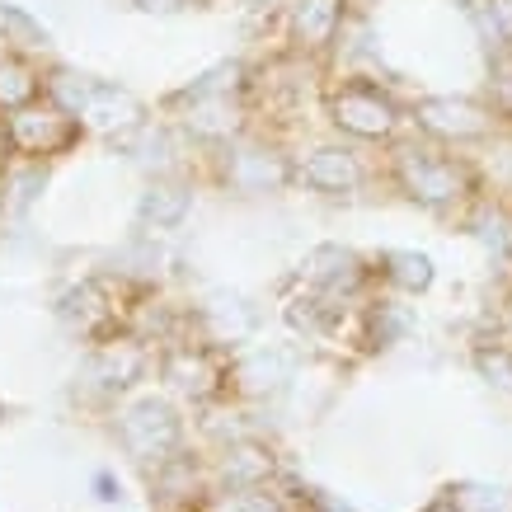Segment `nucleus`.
Wrapping results in <instances>:
<instances>
[{
  "mask_svg": "<svg viewBox=\"0 0 512 512\" xmlns=\"http://www.w3.org/2000/svg\"><path fill=\"white\" fill-rule=\"evenodd\" d=\"M296 362H301L296 348L273 343V348H254V353H245L231 367V376H235V386L249 390V395H268V390H278L282 381H292Z\"/></svg>",
  "mask_w": 512,
  "mask_h": 512,
  "instance_id": "nucleus-11",
  "label": "nucleus"
},
{
  "mask_svg": "<svg viewBox=\"0 0 512 512\" xmlns=\"http://www.w3.org/2000/svg\"><path fill=\"white\" fill-rule=\"evenodd\" d=\"M160 372H165V381H170L174 390H184V395H193V400L217 395L221 381L231 376V372H221V362L207 353V348H193V343L170 348V353H165V362H160Z\"/></svg>",
  "mask_w": 512,
  "mask_h": 512,
  "instance_id": "nucleus-10",
  "label": "nucleus"
},
{
  "mask_svg": "<svg viewBox=\"0 0 512 512\" xmlns=\"http://www.w3.org/2000/svg\"><path fill=\"white\" fill-rule=\"evenodd\" d=\"M226 480L231 489H249V484H264L273 475V456L264 447H254V442H240V447L226 451Z\"/></svg>",
  "mask_w": 512,
  "mask_h": 512,
  "instance_id": "nucleus-21",
  "label": "nucleus"
},
{
  "mask_svg": "<svg viewBox=\"0 0 512 512\" xmlns=\"http://www.w3.org/2000/svg\"><path fill=\"white\" fill-rule=\"evenodd\" d=\"M470 362H475V372H480V381H489L494 390L512 395V339H508V334L480 339L475 348H470Z\"/></svg>",
  "mask_w": 512,
  "mask_h": 512,
  "instance_id": "nucleus-19",
  "label": "nucleus"
},
{
  "mask_svg": "<svg viewBox=\"0 0 512 512\" xmlns=\"http://www.w3.org/2000/svg\"><path fill=\"white\" fill-rule=\"evenodd\" d=\"M184 99H188L184 123L202 141H226L240 132V104H235L231 94H184Z\"/></svg>",
  "mask_w": 512,
  "mask_h": 512,
  "instance_id": "nucleus-14",
  "label": "nucleus"
},
{
  "mask_svg": "<svg viewBox=\"0 0 512 512\" xmlns=\"http://www.w3.org/2000/svg\"><path fill=\"white\" fill-rule=\"evenodd\" d=\"M409 334V311L395 301H367L362 306V343L367 348H395Z\"/></svg>",
  "mask_w": 512,
  "mask_h": 512,
  "instance_id": "nucleus-18",
  "label": "nucleus"
},
{
  "mask_svg": "<svg viewBox=\"0 0 512 512\" xmlns=\"http://www.w3.org/2000/svg\"><path fill=\"white\" fill-rule=\"evenodd\" d=\"M193 207V193L188 184H174V179H156V184L141 193V221H156V226H179Z\"/></svg>",
  "mask_w": 512,
  "mask_h": 512,
  "instance_id": "nucleus-17",
  "label": "nucleus"
},
{
  "mask_svg": "<svg viewBox=\"0 0 512 512\" xmlns=\"http://www.w3.org/2000/svg\"><path fill=\"white\" fill-rule=\"evenodd\" d=\"M484 99H489V109L498 113L503 132H512V47L494 52V62H489V90H484Z\"/></svg>",
  "mask_w": 512,
  "mask_h": 512,
  "instance_id": "nucleus-22",
  "label": "nucleus"
},
{
  "mask_svg": "<svg viewBox=\"0 0 512 512\" xmlns=\"http://www.w3.org/2000/svg\"><path fill=\"white\" fill-rule=\"evenodd\" d=\"M423 512H461V508H456V503H451V498H437L433 508H423Z\"/></svg>",
  "mask_w": 512,
  "mask_h": 512,
  "instance_id": "nucleus-28",
  "label": "nucleus"
},
{
  "mask_svg": "<svg viewBox=\"0 0 512 512\" xmlns=\"http://www.w3.org/2000/svg\"><path fill=\"white\" fill-rule=\"evenodd\" d=\"M207 512H282V503L268 494L264 484H249V489H226L207 503Z\"/></svg>",
  "mask_w": 512,
  "mask_h": 512,
  "instance_id": "nucleus-23",
  "label": "nucleus"
},
{
  "mask_svg": "<svg viewBox=\"0 0 512 512\" xmlns=\"http://www.w3.org/2000/svg\"><path fill=\"white\" fill-rule=\"evenodd\" d=\"M296 179V165L273 146H231L226 151V184L235 193H268Z\"/></svg>",
  "mask_w": 512,
  "mask_h": 512,
  "instance_id": "nucleus-8",
  "label": "nucleus"
},
{
  "mask_svg": "<svg viewBox=\"0 0 512 512\" xmlns=\"http://www.w3.org/2000/svg\"><path fill=\"white\" fill-rule=\"evenodd\" d=\"M179 414H174L165 400H137L132 409L123 414V423H118V437L127 442V451L132 456H141V461H165L174 447H179Z\"/></svg>",
  "mask_w": 512,
  "mask_h": 512,
  "instance_id": "nucleus-6",
  "label": "nucleus"
},
{
  "mask_svg": "<svg viewBox=\"0 0 512 512\" xmlns=\"http://www.w3.org/2000/svg\"><path fill=\"white\" fill-rule=\"evenodd\" d=\"M381 278L395 287V292L404 296H419L433 287V259L428 254H419V249H390V254H381Z\"/></svg>",
  "mask_w": 512,
  "mask_h": 512,
  "instance_id": "nucleus-15",
  "label": "nucleus"
},
{
  "mask_svg": "<svg viewBox=\"0 0 512 512\" xmlns=\"http://www.w3.org/2000/svg\"><path fill=\"white\" fill-rule=\"evenodd\" d=\"M137 10H146V15H174V10H184L188 0H132Z\"/></svg>",
  "mask_w": 512,
  "mask_h": 512,
  "instance_id": "nucleus-26",
  "label": "nucleus"
},
{
  "mask_svg": "<svg viewBox=\"0 0 512 512\" xmlns=\"http://www.w3.org/2000/svg\"><path fill=\"white\" fill-rule=\"evenodd\" d=\"M367 165L353 146L343 141H329V146H311L306 156L296 160V184H306L311 193H325V198H348V193H362L367 188Z\"/></svg>",
  "mask_w": 512,
  "mask_h": 512,
  "instance_id": "nucleus-5",
  "label": "nucleus"
},
{
  "mask_svg": "<svg viewBox=\"0 0 512 512\" xmlns=\"http://www.w3.org/2000/svg\"><path fill=\"white\" fill-rule=\"evenodd\" d=\"M62 315L66 325L80 329L85 339H109L113 320H118V306H113V296L104 292V282H80V287H71V292L62 296Z\"/></svg>",
  "mask_w": 512,
  "mask_h": 512,
  "instance_id": "nucleus-12",
  "label": "nucleus"
},
{
  "mask_svg": "<svg viewBox=\"0 0 512 512\" xmlns=\"http://www.w3.org/2000/svg\"><path fill=\"white\" fill-rule=\"evenodd\" d=\"M409 123L419 127V137L451 146V151L489 146L503 132L489 99H470V94H423L409 104Z\"/></svg>",
  "mask_w": 512,
  "mask_h": 512,
  "instance_id": "nucleus-3",
  "label": "nucleus"
},
{
  "mask_svg": "<svg viewBox=\"0 0 512 512\" xmlns=\"http://www.w3.org/2000/svg\"><path fill=\"white\" fill-rule=\"evenodd\" d=\"M5 127H10V141H15L19 156L43 160V156H62L66 146L80 141V118L71 109H62L57 99H33L24 109L5 113Z\"/></svg>",
  "mask_w": 512,
  "mask_h": 512,
  "instance_id": "nucleus-4",
  "label": "nucleus"
},
{
  "mask_svg": "<svg viewBox=\"0 0 512 512\" xmlns=\"http://www.w3.org/2000/svg\"><path fill=\"white\" fill-rule=\"evenodd\" d=\"M10 156H15V141H10V127H5V118H0V174H5Z\"/></svg>",
  "mask_w": 512,
  "mask_h": 512,
  "instance_id": "nucleus-27",
  "label": "nucleus"
},
{
  "mask_svg": "<svg viewBox=\"0 0 512 512\" xmlns=\"http://www.w3.org/2000/svg\"><path fill=\"white\" fill-rule=\"evenodd\" d=\"M348 24V0H292L287 10V33L296 52H325L339 43Z\"/></svg>",
  "mask_w": 512,
  "mask_h": 512,
  "instance_id": "nucleus-9",
  "label": "nucleus"
},
{
  "mask_svg": "<svg viewBox=\"0 0 512 512\" xmlns=\"http://www.w3.org/2000/svg\"><path fill=\"white\" fill-rule=\"evenodd\" d=\"M390 188L419 202L433 217H466L470 207L484 202V174L480 165L451 146L437 141H395L390 146Z\"/></svg>",
  "mask_w": 512,
  "mask_h": 512,
  "instance_id": "nucleus-1",
  "label": "nucleus"
},
{
  "mask_svg": "<svg viewBox=\"0 0 512 512\" xmlns=\"http://www.w3.org/2000/svg\"><path fill=\"white\" fill-rule=\"evenodd\" d=\"M475 15H480V24H484V33H489V47H494V52L512 47V0H480V5H475Z\"/></svg>",
  "mask_w": 512,
  "mask_h": 512,
  "instance_id": "nucleus-25",
  "label": "nucleus"
},
{
  "mask_svg": "<svg viewBox=\"0 0 512 512\" xmlns=\"http://www.w3.org/2000/svg\"><path fill=\"white\" fill-rule=\"evenodd\" d=\"M0 43L10 47V52H43L47 29L29 15V10H19V5H5V0H0Z\"/></svg>",
  "mask_w": 512,
  "mask_h": 512,
  "instance_id": "nucleus-20",
  "label": "nucleus"
},
{
  "mask_svg": "<svg viewBox=\"0 0 512 512\" xmlns=\"http://www.w3.org/2000/svg\"><path fill=\"white\" fill-rule=\"evenodd\" d=\"M447 498L461 512H512V498L503 489H494V484H456Z\"/></svg>",
  "mask_w": 512,
  "mask_h": 512,
  "instance_id": "nucleus-24",
  "label": "nucleus"
},
{
  "mask_svg": "<svg viewBox=\"0 0 512 512\" xmlns=\"http://www.w3.org/2000/svg\"><path fill=\"white\" fill-rule=\"evenodd\" d=\"M33 99H43V80L24 62V52H5L0 57V113H15Z\"/></svg>",
  "mask_w": 512,
  "mask_h": 512,
  "instance_id": "nucleus-16",
  "label": "nucleus"
},
{
  "mask_svg": "<svg viewBox=\"0 0 512 512\" xmlns=\"http://www.w3.org/2000/svg\"><path fill=\"white\" fill-rule=\"evenodd\" d=\"M325 113L343 137L372 141V146H395V141H400V127L409 123V109H404L400 99L362 76L339 80V85L325 94Z\"/></svg>",
  "mask_w": 512,
  "mask_h": 512,
  "instance_id": "nucleus-2",
  "label": "nucleus"
},
{
  "mask_svg": "<svg viewBox=\"0 0 512 512\" xmlns=\"http://www.w3.org/2000/svg\"><path fill=\"white\" fill-rule=\"evenodd\" d=\"M508 339H512V311H508Z\"/></svg>",
  "mask_w": 512,
  "mask_h": 512,
  "instance_id": "nucleus-29",
  "label": "nucleus"
},
{
  "mask_svg": "<svg viewBox=\"0 0 512 512\" xmlns=\"http://www.w3.org/2000/svg\"><path fill=\"white\" fill-rule=\"evenodd\" d=\"M146 362L151 357H146V348L137 339H104L90 357V381H99V386H109V390H123L132 381H141Z\"/></svg>",
  "mask_w": 512,
  "mask_h": 512,
  "instance_id": "nucleus-13",
  "label": "nucleus"
},
{
  "mask_svg": "<svg viewBox=\"0 0 512 512\" xmlns=\"http://www.w3.org/2000/svg\"><path fill=\"white\" fill-rule=\"evenodd\" d=\"M301 282L315 287V292L334 296V301H353V296L367 292L372 282V268L357 259L353 249L343 245H315L306 259H301Z\"/></svg>",
  "mask_w": 512,
  "mask_h": 512,
  "instance_id": "nucleus-7",
  "label": "nucleus"
}]
</instances>
